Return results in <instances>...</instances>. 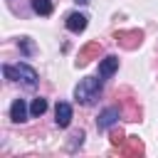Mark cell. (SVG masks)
<instances>
[{
	"label": "cell",
	"mask_w": 158,
	"mask_h": 158,
	"mask_svg": "<svg viewBox=\"0 0 158 158\" xmlns=\"http://www.w3.org/2000/svg\"><path fill=\"white\" fill-rule=\"evenodd\" d=\"M74 2H79V5H86V2H89V0H74Z\"/></svg>",
	"instance_id": "14"
},
{
	"label": "cell",
	"mask_w": 158,
	"mask_h": 158,
	"mask_svg": "<svg viewBox=\"0 0 158 158\" xmlns=\"http://www.w3.org/2000/svg\"><path fill=\"white\" fill-rule=\"evenodd\" d=\"M111 143H114V146L123 143V136H121V131H114V133H111Z\"/></svg>",
	"instance_id": "13"
},
{
	"label": "cell",
	"mask_w": 158,
	"mask_h": 158,
	"mask_svg": "<svg viewBox=\"0 0 158 158\" xmlns=\"http://www.w3.org/2000/svg\"><path fill=\"white\" fill-rule=\"evenodd\" d=\"M54 121H57L59 128H67V126L72 123V106H69L67 101H59V104H57V109H54Z\"/></svg>",
	"instance_id": "5"
},
{
	"label": "cell",
	"mask_w": 158,
	"mask_h": 158,
	"mask_svg": "<svg viewBox=\"0 0 158 158\" xmlns=\"http://www.w3.org/2000/svg\"><path fill=\"white\" fill-rule=\"evenodd\" d=\"M141 30H131V32H116V42H121L123 47H128V49H133L138 42H141Z\"/></svg>",
	"instance_id": "8"
},
{
	"label": "cell",
	"mask_w": 158,
	"mask_h": 158,
	"mask_svg": "<svg viewBox=\"0 0 158 158\" xmlns=\"http://www.w3.org/2000/svg\"><path fill=\"white\" fill-rule=\"evenodd\" d=\"M32 10L37 15H52V0H32Z\"/></svg>",
	"instance_id": "11"
},
{
	"label": "cell",
	"mask_w": 158,
	"mask_h": 158,
	"mask_svg": "<svg viewBox=\"0 0 158 158\" xmlns=\"http://www.w3.org/2000/svg\"><path fill=\"white\" fill-rule=\"evenodd\" d=\"M20 49H22L25 57H32V54H35V44H32V40H30V37H20Z\"/></svg>",
	"instance_id": "12"
},
{
	"label": "cell",
	"mask_w": 158,
	"mask_h": 158,
	"mask_svg": "<svg viewBox=\"0 0 158 158\" xmlns=\"http://www.w3.org/2000/svg\"><path fill=\"white\" fill-rule=\"evenodd\" d=\"M99 52H101V47H99V42H94V44H89V47H84V52L79 54V59H77V64H79V67H84V64L89 62V57H91V54H99Z\"/></svg>",
	"instance_id": "9"
},
{
	"label": "cell",
	"mask_w": 158,
	"mask_h": 158,
	"mask_svg": "<svg viewBox=\"0 0 158 158\" xmlns=\"http://www.w3.org/2000/svg\"><path fill=\"white\" fill-rule=\"evenodd\" d=\"M27 104H25V99H15L12 101V106H10V118L15 121V123H22V121H27Z\"/></svg>",
	"instance_id": "6"
},
{
	"label": "cell",
	"mask_w": 158,
	"mask_h": 158,
	"mask_svg": "<svg viewBox=\"0 0 158 158\" xmlns=\"http://www.w3.org/2000/svg\"><path fill=\"white\" fill-rule=\"evenodd\" d=\"M118 118H121L118 106H109V109H104V111L99 114V118H96V128H99V131H106V128H111Z\"/></svg>",
	"instance_id": "3"
},
{
	"label": "cell",
	"mask_w": 158,
	"mask_h": 158,
	"mask_svg": "<svg viewBox=\"0 0 158 158\" xmlns=\"http://www.w3.org/2000/svg\"><path fill=\"white\" fill-rule=\"evenodd\" d=\"M101 89H104V79H101V77H86V79H81V81L77 84L74 99H77L79 104L89 106V104H94V101L99 99Z\"/></svg>",
	"instance_id": "1"
},
{
	"label": "cell",
	"mask_w": 158,
	"mask_h": 158,
	"mask_svg": "<svg viewBox=\"0 0 158 158\" xmlns=\"http://www.w3.org/2000/svg\"><path fill=\"white\" fill-rule=\"evenodd\" d=\"M116 69H118V57H116V54H109V57H104V59L99 62V77H101L104 81L111 79Z\"/></svg>",
	"instance_id": "4"
},
{
	"label": "cell",
	"mask_w": 158,
	"mask_h": 158,
	"mask_svg": "<svg viewBox=\"0 0 158 158\" xmlns=\"http://www.w3.org/2000/svg\"><path fill=\"white\" fill-rule=\"evenodd\" d=\"M47 111V99H42V96H37L32 104H30V116H42Z\"/></svg>",
	"instance_id": "10"
},
{
	"label": "cell",
	"mask_w": 158,
	"mask_h": 158,
	"mask_svg": "<svg viewBox=\"0 0 158 158\" xmlns=\"http://www.w3.org/2000/svg\"><path fill=\"white\" fill-rule=\"evenodd\" d=\"M2 74H5L10 81H22L27 89H35L37 81H40V79H37V72H35L30 64H25V62H20V64H15V67H12V64H5V67H2Z\"/></svg>",
	"instance_id": "2"
},
{
	"label": "cell",
	"mask_w": 158,
	"mask_h": 158,
	"mask_svg": "<svg viewBox=\"0 0 158 158\" xmlns=\"http://www.w3.org/2000/svg\"><path fill=\"white\" fill-rule=\"evenodd\" d=\"M67 30L74 32V35L84 32V30H86V15H81V12H72V15L67 17Z\"/></svg>",
	"instance_id": "7"
}]
</instances>
